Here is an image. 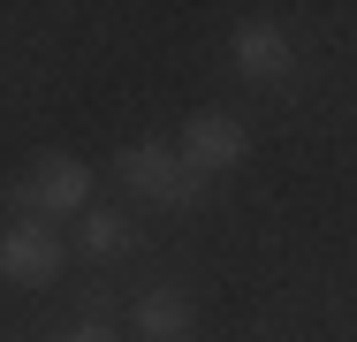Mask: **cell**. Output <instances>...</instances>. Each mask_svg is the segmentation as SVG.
Masks as SVG:
<instances>
[{
	"label": "cell",
	"mask_w": 357,
	"mask_h": 342,
	"mask_svg": "<svg viewBox=\"0 0 357 342\" xmlns=\"http://www.w3.org/2000/svg\"><path fill=\"white\" fill-rule=\"evenodd\" d=\"M130 327H137V342H190L198 335V312H190V297L175 281H152L130 304Z\"/></svg>",
	"instance_id": "6"
},
{
	"label": "cell",
	"mask_w": 357,
	"mask_h": 342,
	"mask_svg": "<svg viewBox=\"0 0 357 342\" xmlns=\"http://www.w3.org/2000/svg\"><path fill=\"white\" fill-rule=\"evenodd\" d=\"M61 236H54V221H8L0 228V281H15V289H46L54 274H61Z\"/></svg>",
	"instance_id": "3"
},
{
	"label": "cell",
	"mask_w": 357,
	"mask_h": 342,
	"mask_svg": "<svg viewBox=\"0 0 357 342\" xmlns=\"http://www.w3.org/2000/svg\"><path fill=\"white\" fill-rule=\"evenodd\" d=\"M114 175H122V191H137V198H152V205H198L206 198V175H198L175 144H160V137L122 144V152H114Z\"/></svg>",
	"instance_id": "1"
},
{
	"label": "cell",
	"mask_w": 357,
	"mask_h": 342,
	"mask_svg": "<svg viewBox=\"0 0 357 342\" xmlns=\"http://www.w3.org/2000/svg\"><path fill=\"white\" fill-rule=\"evenodd\" d=\"M15 205L31 213V221H54V213H91V168L69 160V152H38V168H31V183L15 191Z\"/></svg>",
	"instance_id": "2"
},
{
	"label": "cell",
	"mask_w": 357,
	"mask_h": 342,
	"mask_svg": "<svg viewBox=\"0 0 357 342\" xmlns=\"http://www.w3.org/2000/svg\"><path fill=\"white\" fill-rule=\"evenodd\" d=\"M61 342H122V327H114V320H76Z\"/></svg>",
	"instance_id": "8"
},
{
	"label": "cell",
	"mask_w": 357,
	"mask_h": 342,
	"mask_svg": "<svg viewBox=\"0 0 357 342\" xmlns=\"http://www.w3.org/2000/svg\"><path fill=\"white\" fill-rule=\"evenodd\" d=\"M228 61H236V76H251V84H282L289 68H296V38H289L282 23H243L236 38H228Z\"/></svg>",
	"instance_id": "5"
},
{
	"label": "cell",
	"mask_w": 357,
	"mask_h": 342,
	"mask_svg": "<svg viewBox=\"0 0 357 342\" xmlns=\"http://www.w3.org/2000/svg\"><path fill=\"white\" fill-rule=\"evenodd\" d=\"M175 152H183L198 175H228V168H243V160H251V130H243L236 114L206 107V114H190V122H183Z\"/></svg>",
	"instance_id": "4"
},
{
	"label": "cell",
	"mask_w": 357,
	"mask_h": 342,
	"mask_svg": "<svg viewBox=\"0 0 357 342\" xmlns=\"http://www.w3.org/2000/svg\"><path fill=\"white\" fill-rule=\"evenodd\" d=\"M76 244H84L91 259H122V251L137 244V228H130V213H114V205H91V213H84V228H76Z\"/></svg>",
	"instance_id": "7"
}]
</instances>
